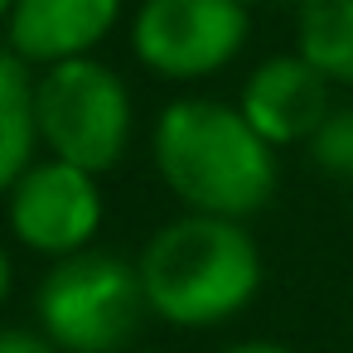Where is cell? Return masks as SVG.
I'll return each instance as SVG.
<instances>
[{"label": "cell", "instance_id": "obj_1", "mask_svg": "<svg viewBox=\"0 0 353 353\" xmlns=\"http://www.w3.org/2000/svg\"><path fill=\"white\" fill-rule=\"evenodd\" d=\"M155 170L184 213L252 218L276 194V150L252 131V121L213 97L170 102L155 121Z\"/></svg>", "mask_w": 353, "mask_h": 353}, {"label": "cell", "instance_id": "obj_13", "mask_svg": "<svg viewBox=\"0 0 353 353\" xmlns=\"http://www.w3.org/2000/svg\"><path fill=\"white\" fill-rule=\"evenodd\" d=\"M218 353H295V348L290 343H276V339H237V343H228Z\"/></svg>", "mask_w": 353, "mask_h": 353}, {"label": "cell", "instance_id": "obj_9", "mask_svg": "<svg viewBox=\"0 0 353 353\" xmlns=\"http://www.w3.org/2000/svg\"><path fill=\"white\" fill-rule=\"evenodd\" d=\"M34 78L30 63L0 49V194H10V184L34 165Z\"/></svg>", "mask_w": 353, "mask_h": 353}, {"label": "cell", "instance_id": "obj_4", "mask_svg": "<svg viewBox=\"0 0 353 353\" xmlns=\"http://www.w3.org/2000/svg\"><path fill=\"white\" fill-rule=\"evenodd\" d=\"M34 126L39 145L54 160H68L88 174H107L121 165L131 145V92L97 59H68L39 73L34 83Z\"/></svg>", "mask_w": 353, "mask_h": 353}, {"label": "cell", "instance_id": "obj_11", "mask_svg": "<svg viewBox=\"0 0 353 353\" xmlns=\"http://www.w3.org/2000/svg\"><path fill=\"white\" fill-rule=\"evenodd\" d=\"M310 155H314V165H319L324 174L353 179V107L324 117V126L310 136Z\"/></svg>", "mask_w": 353, "mask_h": 353}, {"label": "cell", "instance_id": "obj_10", "mask_svg": "<svg viewBox=\"0 0 353 353\" xmlns=\"http://www.w3.org/2000/svg\"><path fill=\"white\" fill-rule=\"evenodd\" d=\"M295 54L314 63L329 83L353 88V0H300Z\"/></svg>", "mask_w": 353, "mask_h": 353}, {"label": "cell", "instance_id": "obj_3", "mask_svg": "<svg viewBox=\"0 0 353 353\" xmlns=\"http://www.w3.org/2000/svg\"><path fill=\"white\" fill-rule=\"evenodd\" d=\"M150 319L136 261L112 252H78L44 271L34 290V324L59 353H126Z\"/></svg>", "mask_w": 353, "mask_h": 353}, {"label": "cell", "instance_id": "obj_7", "mask_svg": "<svg viewBox=\"0 0 353 353\" xmlns=\"http://www.w3.org/2000/svg\"><path fill=\"white\" fill-rule=\"evenodd\" d=\"M237 112L252 121V131L276 150V145H300L310 141L324 117H329V78L305 63L300 54H281V59H266L247 88H242V102Z\"/></svg>", "mask_w": 353, "mask_h": 353}, {"label": "cell", "instance_id": "obj_14", "mask_svg": "<svg viewBox=\"0 0 353 353\" xmlns=\"http://www.w3.org/2000/svg\"><path fill=\"white\" fill-rule=\"evenodd\" d=\"M10 285H15V266H10V252L0 247V305L10 300Z\"/></svg>", "mask_w": 353, "mask_h": 353}, {"label": "cell", "instance_id": "obj_8", "mask_svg": "<svg viewBox=\"0 0 353 353\" xmlns=\"http://www.w3.org/2000/svg\"><path fill=\"white\" fill-rule=\"evenodd\" d=\"M121 15V0H15L10 54L39 68L88 59Z\"/></svg>", "mask_w": 353, "mask_h": 353}, {"label": "cell", "instance_id": "obj_6", "mask_svg": "<svg viewBox=\"0 0 353 353\" xmlns=\"http://www.w3.org/2000/svg\"><path fill=\"white\" fill-rule=\"evenodd\" d=\"M10 232L25 252L63 261L92 247L102 228V189L97 174L68 165V160H34L6 194Z\"/></svg>", "mask_w": 353, "mask_h": 353}, {"label": "cell", "instance_id": "obj_12", "mask_svg": "<svg viewBox=\"0 0 353 353\" xmlns=\"http://www.w3.org/2000/svg\"><path fill=\"white\" fill-rule=\"evenodd\" d=\"M0 353H59L39 324H0Z\"/></svg>", "mask_w": 353, "mask_h": 353}, {"label": "cell", "instance_id": "obj_2", "mask_svg": "<svg viewBox=\"0 0 353 353\" xmlns=\"http://www.w3.org/2000/svg\"><path fill=\"white\" fill-rule=\"evenodd\" d=\"M145 305L170 329H218L261 290V247L237 218L179 213L136 256Z\"/></svg>", "mask_w": 353, "mask_h": 353}, {"label": "cell", "instance_id": "obj_16", "mask_svg": "<svg viewBox=\"0 0 353 353\" xmlns=\"http://www.w3.org/2000/svg\"><path fill=\"white\" fill-rule=\"evenodd\" d=\"M242 6H252V0H242Z\"/></svg>", "mask_w": 353, "mask_h": 353}, {"label": "cell", "instance_id": "obj_5", "mask_svg": "<svg viewBox=\"0 0 353 353\" xmlns=\"http://www.w3.org/2000/svg\"><path fill=\"white\" fill-rule=\"evenodd\" d=\"M247 30L242 0H145L131 25V49L150 73L189 83L228 68Z\"/></svg>", "mask_w": 353, "mask_h": 353}, {"label": "cell", "instance_id": "obj_15", "mask_svg": "<svg viewBox=\"0 0 353 353\" xmlns=\"http://www.w3.org/2000/svg\"><path fill=\"white\" fill-rule=\"evenodd\" d=\"M10 10H15V0H0V20H10Z\"/></svg>", "mask_w": 353, "mask_h": 353}]
</instances>
